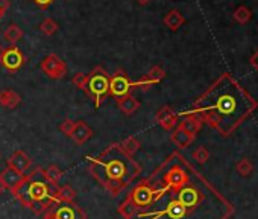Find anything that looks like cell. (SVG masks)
<instances>
[{"label":"cell","instance_id":"14","mask_svg":"<svg viewBox=\"0 0 258 219\" xmlns=\"http://www.w3.org/2000/svg\"><path fill=\"white\" fill-rule=\"evenodd\" d=\"M164 78H166L164 69L160 67V66H154L148 73H145V75L136 82V85H137V88H140V90H143V91H148V90L152 88L155 84L161 82Z\"/></svg>","mask_w":258,"mask_h":219},{"label":"cell","instance_id":"34","mask_svg":"<svg viewBox=\"0 0 258 219\" xmlns=\"http://www.w3.org/2000/svg\"><path fill=\"white\" fill-rule=\"evenodd\" d=\"M32 2H34L37 7H40L41 10H46L47 7H50V5L53 4V0H32Z\"/></svg>","mask_w":258,"mask_h":219},{"label":"cell","instance_id":"25","mask_svg":"<svg viewBox=\"0 0 258 219\" xmlns=\"http://www.w3.org/2000/svg\"><path fill=\"white\" fill-rule=\"evenodd\" d=\"M118 145H120L121 151H123L124 154H127L129 157H134V155H136V152H139V149H140V146H142L140 140H139V139H136L134 136L126 137V139H124L123 142H120Z\"/></svg>","mask_w":258,"mask_h":219},{"label":"cell","instance_id":"38","mask_svg":"<svg viewBox=\"0 0 258 219\" xmlns=\"http://www.w3.org/2000/svg\"><path fill=\"white\" fill-rule=\"evenodd\" d=\"M5 192V186H4V183H2V180H0V195H2Z\"/></svg>","mask_w":258,"mask_h":219},{"label":"cell","instance_id":"5","mask_svg":"<svg viewBox=\"0 0 258 219\" xmlns=\"http://www.w3.org/2000/svg\"><path fill=\"white\" fill-rule=\"evenodd\" d=\"M166 193L167 192L163 187L154 186L148 180H143L133 189V192L129 196L133 198V201L137 204L139 208H146V207L152 205L154 202L160 201Z\"/></svg>","mask_w":258,"mask_h":219},{"label":"cell","instance_id":"1","mask_svg":"<svg viewBox=\"0 0 258 219\" xmlns=\"http://www.w3.org/2000/svg\"><path fill=\"white\" fill-rule=\"evenodd\" d=\"M256 108V99L231 73H222L184 113L198 115L222 137H229Z\"/></svg>","mask_w":258,"mask_h":219},{"label":"cell","instance_id":"31","mask_svg":"<svg viewBox=\"0 0 258 219\" xmlns=\"http://www.w3.org/2000/svg\"><path fill=\"white\" fill-rule=\"evenodd\" d=\"M191 158L195 161H198L199 165H205L208 161V158H210V151L205 146H199L191 152Z\"/></svg>","mask_w":258,"mask_h":219},{"label":"cell","instance_id":"29","mask_svg":"<svg viewBox=\"0 0 258 219\" xmlns=\"http://www.w3.org/2000/svg\"><path fill=\"white\" fill-rule=\"evenodd\" d=\"M234 20L238 23V25H246L250 19H252V13L247 7H238L234 14H232Z\"/></svg>","mask_w":258,"mask_h":219},{"label":"cell","instance_id":"35","mask_svg":"<svg viewBox=\"0 0 258 219\" xmlns=\"http://www.w3.org/2000/svg\"><path fill=\"white\" fill-rule=\"evenodd\" d=\"M250 66L258 72V49L255 50V53L250 57Z\"/></svg>","mask_w":258,"mask_h":219},{"label":"cell","instance_id":"19","mask_svg":"<svg viewBox=\"0 0 258 219\" xmlns=\"http://www.w3.org/2000/svg\"><path fill=\"white\" fill-rule=\"evenodd\" d=\"M195 139H196V136L188 134V133H187V131H184L181 127H176V128L172 131V134H170V140H172V143H173L175 146H178L179 149H185V148H188V146L195 142Z\"/></svg>","mask_w":258,"mask_h":219},{"label":"cell","instance_id":"4","mask_svg":"<svg viewBox=\"0 0 258 219\" xmlns=\"http://www.w3.org/2000/svg\"><path fill=\"white\" fill-rule=\"evenodd\" d=\"M109 76L111 75L102 66H96L87 75V85L84 91L94 100L96 108H99L109 96Z\"/></svg>","mask_w":258,"mask_h":219},{"label":"cell","instance_id":"12","mask_svg":"<svg viewBox=\"0 0 258 219\" xmlns=\"http://www.w3.org/2000/svg\"><path fill=\"white\" fill-rule=\"evenodd\" d=\"M26 58L23 55V52L17 47V46H11V47H7L5 52H4V57H2V66L10 70V72H17L22 69V66L25 64Z\"/></svg>","mask_w":258,"mask_h":219},{"label":"cell","instance_id":"10","mask_svg":"<svg viewBox=\"0 0 258 219\" xmlns=\"http://www.w3.org/2000/svg\"><path fill=\"white\" fill-rule=\"evenodd\" d=\"M175 198H176L181 204H184L187 208L196 211V210L202 205V202L205 201L207 195H205V192H204L199 186H196V184L191 183V180H190V183H187L182 189H179V190L175 193Z\"/></svg>","mask_w":258,"mask_h":219},{"label":"cell","instance_id":"27","mask_svg":"<svg viewBox=\"0 0 258 219\" xmlns=\"http://www.w3.org/2000/svg\"><path fill=\"white\" fill-rule=\"evenodd\" d=\"M4 37H5V40H7L8 43H11L13 46H16V44L22 40V37H23V31H22V28H20V26H17V25H11V26H8V28H7V31L4 32Z\"/></svg>","mask_w":258,"mask_h":219},{"label":"cell","instance_id":"40","mask_svg":"<svg viewBox=\"0 0 258 219\" xmlns=\"http://www.w3.org/2000/svg\"><path fill=\"white\" fill-rule=\"evenodd\" d=\"M2 17H4V14H2V13H0V19H2Z\"/></svg>","mask_w":258,"mask_h":219},{"label":"cell","instance_id":"21","mask_svg":"<svg viewBox=\"0 0 258 219\" xmlns=\"http://www.w3.org/2000/svg\"><path fill=\"white\" fill-rule=\"evenodd\" d=\"M22 103V96L14 91V90H2L0 91V105L8 108V110H14Z\"/></svg>","mask_w":258,"mask_h":219},{"label":"cell","instance_id":"20","mask_svg":"<svg viewBox=\"0 0 258 219\" xmlns=\"http://www.w3.org/2000/svg\"><path fill=\"white\" fill-rule=\"evenodd\" d=\"M140 100L136 99L133 94H129V96H124L121 99H117V106L120 112L124 115V116H133L134 113L139 112V108H140Z\"/></svg>","mask_w":258,"mask_h":219},{"label":"cell","instance_id":"39","mask_svg":"<svg viewBox=\"0 0 258 219\" xmlns=\"http://www.w3.org/2000/svg\"><path fill=\"white\" fill-rule=\"evenodd\" d=\"M137 2H139L140 5H148V4L151 2V0H137Z\"/></svg>","mask_w":258,"mask_h":219},{"label":"cell","instance_id":"3","mask_svg":"<svg viewBox=\"0 0 258 219\" xmlns=\"http://www.w3.org/2000/svg\"><path fill=\"white\" fill-rule=\"evenodd\" d=\"M56 189L58 187L50 186L43 178L41 168H37L26 175V181L14 196L35 214H43L49 207L59 202L56 198Z\"/></svg>","mask_w":258,"mask_h":219},{"label":"cell","instance_id":"23","mask_svg":"<svg viewBox=\"0 0 258 219\" xmlns=\"http://www.w3.org/2000/svg\"><path fill=\"white\" fill-rule=\"evenodd\" d=\"M163 22H164V25H166L170 31H178V29L185 23V19H184V16H182L178 10H170V11L164 16Z\"/></svg>","mask_w":258,"mask_h":219},{"label":"cell","instance_id":"7","mask_svg":"<svg viewBox=\"0 0 258 219\" xmlns=\"http://www.w3.org/2000/svg\"><path fill=\"white\" fill-rule=\"evenodd\" d=\"M187 183H190L188 172L181 165H173L170 169L166 171V174L161 178V186L167 193L175 195L179 189H182Z\"/></svg>","mask_w":258,"mask_h":219},{"label":"cell","instance_id":"6","mask_svg":"<svg viewBox=\"0 0 258 219\" xmlns=\"http://www.w3.org/2000/svg\"><path fill=\"white\" fill-rule=\"evenodd\" d=\"M195 210L187 208L184 204H181L176 198H172L170 202L163 208V210H155V211H148V213H137L139 217L142 219H161V217H169V219H184L187 216H191Z\"/></svg>","mask_w":258,"mask_h":219},{"label":"cell","instance_id":"2","mask_svg":"<svg viewBox=\"0 0 258 219\" xmlns=\"http://www.w3.org/2000/svg\"><path fill=\"white\" fill-rule=\"evenodd\" d=\"M90 174L103 186L112 196H117L142 172V166L124 154L118 143L109 145L100 155H88Z\"/></svg>","mask_w":258,"mask_h":219},{"label":"cell","instance_id":"32","mask_svg":"<svg viewBox=\"0 0 258 219\" xmlns=\"http://www.w3.org/2000/svg\"><path fill=\"white\" fill-rule=\"evenodd\" d=\"M73 128H75V122H73L70 118H66V119L62 121V124L59 125V131H61L64 136H67V137H70V136H72Z\"/></svg>","mask_w":258,"mask_h":219},{"label":"cell","instance_id":"18","mask_svg":"<svg viewBox=\"0 0 258 219\" xmlns=\"http://www.w3.org/2000/svg\"><path fill=\"white\" fill-rule=\"evenodd\" d=\"M91 137H93V130H91V127L87 122H84V121L75 122V128H73V133H72L70 139L76 145L81 146V145L87 143Z\"/></svg>","mask_w":258,"mask_h":219},{"label":"cell","instance_id":"13","mask_svg":"<svg viewBox=\"0 0 258 219\" xmlns=\"http://www.w3.org/2000/svg\"><path fill=\"white\" fill-rule=\"evenodd\" d=\"M0 180H2L5 189H8L13 195L17 193V190L23 186V183L26 181V175L11 169V168H7L2 171V174H0Z\"/></svg>","mask_w":258,"mask_h":219},{"label":"cell","instance_id":"22","mask_svg":"<svg viewBox=\"0 0 258 219\" xmlns=\"http://www.w3.org/2000/svg\"><path fill=\"white\" fill-rule=\"evenodd\" d=\"M117 211H118L120 216H123V219H134V217L137 216V213H139V207H137V204L133 201V198L127 195V196L123 199V202H120Z\"/></svg>","mask_w":258,"mask_h":219},{"label":"cell","instance_id":"36","mask_svg":"<svg viewBox=\"0 0 258 219\" xmlns=\"http://www.w3.org/2000/svg\"><path fill=\"white\" fill-rule=\"evenodd\" d=\"M10 10V0H0V13L5 14Z\"/></svg>","mask_w":258,"mask_h":219},{"label":"cell","instance_id":"24","mask_svg":"<svg viewBox=\"0 0 258 219\" xmlns=\"http://www.w3.org/2000/svg\"><path fill=\"white\" fill-rule=\"evenodd\" d=\"M62 174H64V172H62L56 165H50V166L46 168V169L41 168V175H43V178H44L50 186H55V187H58V183H59Z\"/></svg>","mask_w":258,"mask_h":219},{"label":"cell","instance_id":"33","mask_svg":"<svg viewBox=\"0 0 258 219\" xmlns=\"http://www.w3.org/2000/svg\"><path fill=\"white\" fill-rule=\"evenodd\" d=\"M72 82H73V85H75L76 88L85 90V85H87V75L82 73V72H79V73H76V75L72 78Z\"/></svg>","mask_w":258,"mask_h":219},{"label":"cell","instance_id":"37","mask_svg":"<svg viewBox=\"0 0 258 219\" xmlns=\"http://www.w3.org/2000/svg\"><path fill=\"white\" fill-rule=\"evenodd\" d=\"M4 52H5V47L0 44V61H2V57H4Z\"/></svg>","mask_w":258,"mask_h":219},{"label":"cell","instance_id":"8","mask_svg":"<svg viewBox=\"0 0 258 219\" xmlns=\"http://www.w3.org/2000/svg\"><path fill=\"white\" fill-rule=\"evenodd\" d=\"M134 88H137L136 82L127 76L123 69H117L109 76V96H112L115 100L129 96Z\"/></svg>","mask_w":258,"mask_h":219},{"label":"cell","instance_id":"26","mask_svg":"<svg viewBox=\"0 0 258 219\" xmlns=\"http://www.w3.org/2000/svg\"><path fill=\"white\" fill-rule=\"evenodd\" d=\"M76 195H78V193H76V190H75L72 186H69V184L62 186V187H59V186H58V189H56V198H58V201H59V202L72 204V202H75Z\"/></svg>","mask_w":258,"mask_h":219},{"label":"cell","instance_id":"15","mask_svg":"<svg viewBox=\"0 0 258 219\" xmlns=\"http://www.w3.org/2000/svg\"><path fill=\"white\" fill-rule=\"evenodd\" d=\"M155 122L166 131H173L178 127V115L169 105L161 106L157 115H155Z\"/></svg>","mask_w":258,"mask_h":219},{"label":"cell","instance_id":"28","mask_svg":"<svg viewBox=\"0 0 258 219\" xmlns=\"http://www.w3.org/2000/svg\"><path fill=\"white\" fill-rule=\"evenodd\" d=\"M235 171L238 175L247 178L253 174V165L249 158H240L237 163H235Z\"/></svg>","mask_w":258,"mask_h":219},{"label":"cell","instance_id":"17","mask_svg":"<svg viewBox=\"0 0 258 219\" xmlns=\"http://www.w3.org/2000/svg\"><path fill=\"white\" fill-rule=\"evenodd\" d=\"M181 116H182V119H181V122H178L179 124L178 127H181L188 134L196 136L202 130L204 122H202V119L198 115H193V113H181Z\"/></svg>","mask_w":258,"mask_h":219},{"label":"cell","instance_id":"16","mask_svg":"<svg viewBox=\"0 0 258 219\" xmlns=\"http://www.w3.org/2000/svg\"><path fill=\"white\" fill-rule=\"evenodd\" d=\"M7 163H8V168L14 169L17 172L23 174V175H28V171L32 166V158L23 151H16L14 154L10 155Z\"/></svg>","mask_w":258,"mask_h":219},{"label":"cell","instance_id":"11","mask_svg":"<svg viewBox=\"0 0 258 219\" xmlns=\"http://www.w3.org/2000/svg\"><path fill=\"white\" fill-rule=\"evenodd\" d=\"M40 67H41V70H43L50 79H61V78H64L66 73H67V66H66V63H64L56 53L47 55V57L41 61Z\"/></svg>","mask_w":258,"mask_h":219},{"label":"cell","instance_id":"9","mask_svg":"<svg viewBox=\"0 0 258 219\" xmlns=\"http://www.w3.org/2000/svg\"><path fill=\"white\" fill-rule=\"evenodd\" d=\"M88 214L75 202H56L43 213V219H87Z\"/></svg>","mask_w":258,"mask_h":219},{"label":"cell","instance_id":"41","mask_svg":"<svg viewBox=\"0 0 258 219\" xmlns=\"http://www.w3.org/2000/svg\"><path fill=\"white\" fill-rule=\"evenodd\" d=\"M0 158H2V157H0Z\"/></svg>","mask_w":258,"mask_h":219},{"label":"cell","instance_id":"30","mask_svg":"<svg viewBox=\"0 0 258 219\" xmlns=\"http://www.w3.org/2000/svg\"><path fill=\"white\" fill-rule=\"evenodd\" d=\"M40 31H41L46 37H52V35L58 31V23H56L53 19L47 17V19H44V20L41 22Z\"/></svg>","mask_w":258,"mask_h":219}]
</instances>
